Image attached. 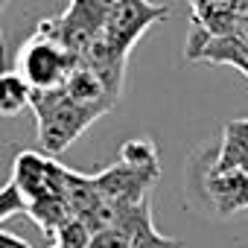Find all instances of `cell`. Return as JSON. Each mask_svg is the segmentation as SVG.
<instances>
[{
	"instance_id": "5b68a950",
	"label": "cell",
	"mask_w": 248,
	"mask_h": 248,
	"mask_svg": "<svg viewBox=\"0 0 248 248\" xmlns=\"http://www.w3.org/2000/svg\"><path fill=\"white\" fill-rule=\"evenodd\" d=\"M170 9L167 6H158V3H149V0H120V3L108 12L105 18V27L102 32L117 41L123 50H129L138 44V38L158 21H167Z\"/></svg>"
},
{
	"instance_id": "3957f363",
	"label": "cell",
	"mask_w": 248,
	"mask_h": 248,
	"mask_svg": "<svg viewBox=\"0 0 248 248\" xmlns=\"http://www.w3.org/2000/svg\"><path fill=\"white\" fill-rule=\"evenodd\" d=\"M64 167L44 152H21L12 167V184L27 199V207L47 199H64Z\"/></svg>"
},
{
	"instance_id": "9a60e30c",
	"label": "cell",
	"mask_w": 248,
	"mask_h": 248,
	"mask_svg": "<svg viewBox=\"0 0 248 248\" xmlns=\"http://www.w3.org/2000/svg\"><path fill=\"white\" fill-rule=\"evenodd\" d=\"M245 207H248V172H245Z\"/></svg>"
},
{
	"instance_id": "7a4b0ae2",
	"label": "cell",
	"mask_w": 248,
	"mask_h": 248,
	"mask_svg": "<svg viewBox=\"0 0 248 248\" xmlns=\"http://www.w3.org/2000/svg\"><path fill=\"white\" fill-rule=\"evenodd\" d=\"M79 56H73L64 44L44 32H32V38L18 50V73L27 79L32 91H56L76 70Z\"/></svg>"
},
{
	"instance_id": "30bf717a",
	"label": "cell",
	"mask_w": 248,
	"mask_h": 248,
	"mask_svg": "<svg viewBox=\"0 0 248 248\" xmlns=\"http://www.w3.org/2000/svg\"><path fill=\"white\" fill-rule=\"evenodd\" d=\"M93 239V228L82 219H67L59 231H56V245L59 248H88Z\"/></svg>"
},
{
	"instance_id": "7c38bea8",
	"label": "cell",
	"mask_w": 248,
	"mask_h": 248,
	"mask_svg": "<svg viewBox=\"0 0 248 248\" xmlns=\"http://www.w3.org/2000/svg\"><path fill=\"white\" fill-rule=\"evenodd\" d=\"M120 158L129 161V164H138V167H158V152H155V143L149 140H129L120 146Z\"/></svg>"
},
{
	"instance_id": "2e32d148",
	"label": "cell",
	"mask_w": 248,
	"mask_h": 248,
	"mask_svg": "<svg viewBox=\"0 0 248 248\" xmlns=\"http://www.w3.org/2000/svg\"><path fill=\"white\" fill-rule=\"evenodd\" d=\"M187 3H193V0H187Z\"/></svg>"
},
{
	"instance_id": "4fadbf2b",
	"label": "cell",
	"mask_w": 248,
	"mask_h": 248,
	"mask_svg": "<svg viewBox=\"0 0 248 248\" xmlns=\"http://www.w3.org/2000/svg\"><path fill=\"white\" fill-rule=\"evenodd\" d=\"M12 213H27V199H24L21 190L9 181L6 187H0V222L9 219Z\"/></svg>"
},
{
	"instance_id": "9c48e42d",
	"label": "cell",
	"mask_w": 248,
	"mask_h": 248,
	"mask_svg": "<svg viewBox=\"0 0 248 248\" xmlns=\"http://www.w3.org/2000/svg\"><path fill=\"white\" fill-rule=\"evenodd\" d=\"M32 102V88L18 70H0V117H18Z\"/></svg>"
},
{
	"instance_id": "6da1fadb",
	"label": "cell",
	"mask_w": 248,
	"mask_h": 248,
	"mask_svg": "<svg viewBox=\"0 0 248 248\" xmlns=\"http://www.w3.org/2000/svg\"><path fill=\"white\" fill-rule=\"evenodd\" d=\"M35 114V129H38V149L50 158H59L79 135L88 132L91 123L99 120V114L76 105L62 88L56 91H32L30 102Z\"/></svg>"
},
{
	"instance_id": "5bb4252c",
	"label": "cell",
	"mask_w": 248,
	"mask_h": 248,
	"mask_svg": "<svg viewBox=\"0 0 248 248\" xmlns=\"http://www.w3.org/2000/svg\"><path fill=\"white\" fill-rule=\"evenodd\" d=\"M88 248H129V236L120 228H99L93 231V239Z\"/></svg>"
},
{
	"instance_id": "ba28073f",
	"label": "cell",
	"mask_w": 248,
	"mask_h": 248,
	"mask_svg": "<svg viewBox=\"0 0 248 248\" xmlns=\"http://www.w3.org/2000/svg\"><path fill=\"white\" fill-rule=\"evenodd\" d=\"M213 172H248V117L225 123Z\"/></svg>"
},
{
	"instance_id": "277c9868",
	"label": "cell",
	"mask_w": 248,
	"mask_h": 248,
	"mask_svg": "<svg viewBox=\"0 0 248 248\" xmlns=\"http://www.w3.org/2000/svg\"><path fill=\"white\" fill-rule=\"evenodd\" d=\"M158 172H161V167H138V164H129L120 158L114 167H108L91 178H93L99 199L108 204H143L149 190L158 181Z\"/></svg>"
},
{
	"instance_id": "e0dca14e",
	"label": "cell",
	"mask_w": 248,
	"mask_h": 248,
	"mask_svg": "<svg viewBox=\"0 0 248 248\" xmlns=\"http://www.w3.org/2000/svg\"><path fill=\"white\" fill-rule=\"evenodd\" d=\"M53 248H59V245H53Z\"/></svg>"
},
{
	"instance_id": "8992f818",
	"label": "cell",
	"mask_w": 248,
	"mask_h": 248,
	"mask_svg": "<svg viewBox=\"0 0 248 248\" xmlns=\"http://www.w3.org/2000/svg\"><path fill=\"white\" fill-rule=\"evenodd\" d=\"M187 59H193V62H213V64H231V67H236L239 73L248 76V50H242L231 35H210L199 24L190 27Z\"/></svg>"
},
{
	"instance_id": "52a82bcc",
	"label": "cell",
	"mask_w": 248,
	"mask_h": 248,
	"mask_svg": "<svg viewBox=\"0 0 248 248\" xmlns=\"http://www.w3.org/2000/svg\"><path fill=\"white\" fill-rule=\"evenodd\" d=\"M62 91L76 102V105H82V108H88V111H93V114H108L111 108H114V102H117V93L91 70V67H85L82 62L76 64V70L67 76V82L62 85Z\"/></svg>"
},
{
	"instance_id": "8fae6325",
	"label": "cell",
	"mask_w": 248,
	"mask_h": 248,
	"mask_svg": "<svg viewBox=\"0 0 248 248\" xmlns=\"http://www.w3.org/2000/svg\"><path fill=\"white\" fill-rule=\"evenodd\" d=\"M236 3H239V0H193V3H190L193 21L196 24H210L216 18L236 15Z\"/></svg>"
}]
</instances>
